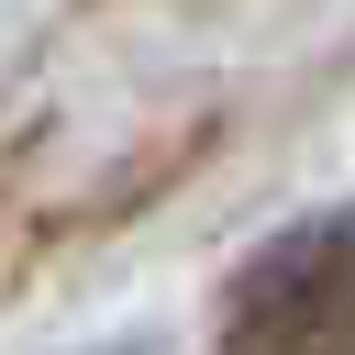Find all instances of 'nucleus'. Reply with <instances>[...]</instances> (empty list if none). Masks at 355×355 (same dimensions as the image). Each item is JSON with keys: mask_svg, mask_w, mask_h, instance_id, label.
Returning a JSON list of instances; mask_svg holds the SVG:
<instances>
[{"mask_svg": "<svg viewBox=\"0 0 355 355\" xmlns=\"http://www.w3.org/2000/svg\"><path fill=\"white\" fill-rule=\"evenodd\" d=\"M222 355H355V211H322V222L277 233L233 277Z\"/></svg>", "mask_w": 355, "mask_h": 355, "instance_id": "1", "label": "nucleus"}]
</instances>
